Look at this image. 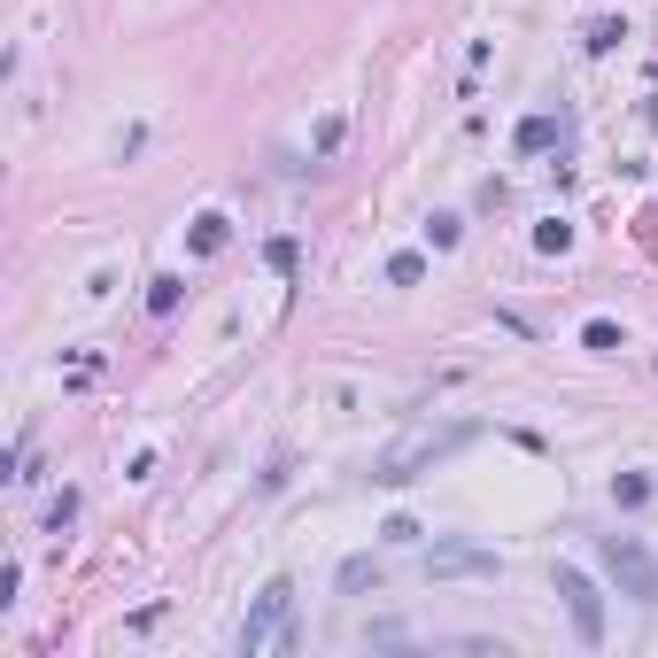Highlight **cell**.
<instances>
[{
	"instance_id": "obj_2",
	"label": "cell",
	"mask_w": 658,
	"mask_h": 658,
	"mask_svg": "<svg viewBox=\"0 0 658 658\" xmlns=\"http://www.w3.org/2000/svg\"><path fill=\"white\" fill-rule=\"evenodd\" d=\"M597 558H604V573L620 581V597L658 604V558H651V550H643L635 535H604V542H597Z\"/></svg>"
},
{
	"instance_id": "obj_3",
	"label": "cell",
	"mask_w": 658,
	"mask_h": 658,
	"mask_svg": "<svg viewBox=\"0 0 658 658\" xmlns=\"http://www.w3.org/2000/svg\"><path fill=\"white\" fill-rule=\"evenodd\" d=\"M287 612H295V581H264L256 612L240 620V651L256 658L264 643H287V651H295V628H287Z\"/></svg>"
},
{
	"instance_id": "obj_6",
	"label": "cell",
	"mask_w": 658,
	"mask_h": 658,
	"mask_svg": "<svg viewBox=\"0 0 658 658\" xmlns=\"http://www.w3.org/2000/svg\"><path fill=\"white\" fill-rule=\"evenodd\" d=\"M550 140H558V117H527V124H519V148H527V155H542Z\"/></svg>"
},
{
	"instance_id": "obj_10",
	"label": "cell",
	"mask_w": 658,
	"mask_h": 658,
	"mask_svg": "<svg viewBox=\"0 0 658 658\" xmlns=\"http://www.w3.org/2000/svg\"><path fill=\"white\" fill-rule=\"evenodd\" d=\"M372 581H380V566H372V558H349V566H341V589H349V597H357V589H372Z\"/></svg>"
},
{
	"instance_id": "obj_11",
	"label": "cell",
	"mask_w": 658,
	"mask_h": 658,
	"mask_svg": "<svg viewBox=\"0 0 658 658\" xmlns=\"http://www.w3.org/2000/svg\"><path fill=\"white\" fill-rule=\"evenodd\" d=\"M388 279H395V287H419V279H426V256H388Z\"/></svg>"
},
{
	"instance_id": "obj_8",
	"label": "cell",
	"mask_w": 658,
	"mask_h": 658,
	"mask_svg": "<svg viewBox=\"0 0 658 658\" xmlns=\"http://www.w3.org/2000/svg\"><path fill=\"white\" fill-rule=\"evenodd\" d=\"M535 248H542V256H566V248H573V225H558V217L535 225Z\"/></svg>"
},
{
	"instance_id": "obj_12",
	"label": "cell",
	"mask_w": 658,
	"mask_h": 658,
	"mask_svg": "<svg viewBox=\"0 0 658 658\" xmlns=\"http://www.w3.org/2000/svg\"><path fill=\"white\" fill-rule=\"evenodd\" d=\"M148 310H155V318H171V310H179V279H155V287H148Z\"/></svg>"
},
{
	"instance_id": "obj_7",
	"label": "cell",
	"mask_w": 658,
	"mask_h": 658,
	"mask_svg": "<svg viewBox=\"0 0 658 658\" xmlns=\"http://www.w3.org/2000/svg\"><path fill=\"white\" fill-rule=\"evenodd\" d=\"M225 248V217H194V256H217Z\"/></svg>"
},
{
	"instance_id": "obj_14",
	"label": "cell",
	"mask_w": 658,
	"mask_h": 658,
	"mask_svg": "<svg viewBox=\"0 0 658 658\" xmlns=\"http://www.w3.org/2000/svg\"><path fill=\"white\" fill-rule=\"evenodd\" d=\"M612 496H620V504H643V496H651V480L628 473V480H612Z\"/></svg>"
},
{
	"instance_id": "obj_1",
	"label": "cell",
	"mask_w": 658,
	"mask_h": 658,
	"mask_svg": "<svg viewBox=\"0 0 658 658\" xmlns=\"http://www.w3.org/2000/svg\"><path fill=\"white\" fill-rule=\"evenodd\" d=\"M449 449H465V426H419L411 442H395L388 457L372 465V480H380V488H403V480H419L426 465H442Z\"/></svg>"
},
{
	"instance_id": "obj_9",
	"label": "cell",
	"mask_w": 658,
	"mask_h": 658,
	"mask_svg": "<svg viewBox=\"0 0 658 658\" xmlns=\"http://www.w3.org/2000/svg\"><path fill=\"white\" fill-rule=\"evenodd\" d=\"M581 341H589L597 357H612V349H620V326H612V318H589V333H581Z\"/></svg>"
},
{
	"instance_id": "obj_5",
	"label": "cell",
	"mask_w": 658,
	"mask_h": 658,
	"mask_svg": "<svg viewBox=\"0 0 658 658\" xmlns=\"http://www.w3.org/2000/svg\"><path fill=\"white\" fill-rule=\"evenodd\" d=\"M426 573H434V581H457V573H496V550H473V542H442V550H426Z\"/></svg>"
},
{
	"instance_id": "obj_4",
	"label": "cell",
	"mask_w": 658,
	"mask_h": 658,
	"mask_svg": "<svg viewBox=\"0 0 658 658\" xmlns=\"http://www.w3.org/2000/svg\"><path fill=\"white\" fill-rule=\"evenodd\" d=\"M550 589L566 597L573 635H581V643H604V597L589 589V573H581V566H558V573H550Z\"/></svg>"
},
{
	"instance_id": "obj_13",
	"label": "cell",
	"mask_w": 658,
	"mask_h": 658,
	"mask_svg": "<svg viewBox=\"0 0 658 658\" xmlns=\"http://www.w3.org/2000/svg\"><path fill=\"white\" fill-rule=\"evenodd\" d=\"M426 248H457V217H426Z\"/></svg>"
}]
</instances>
